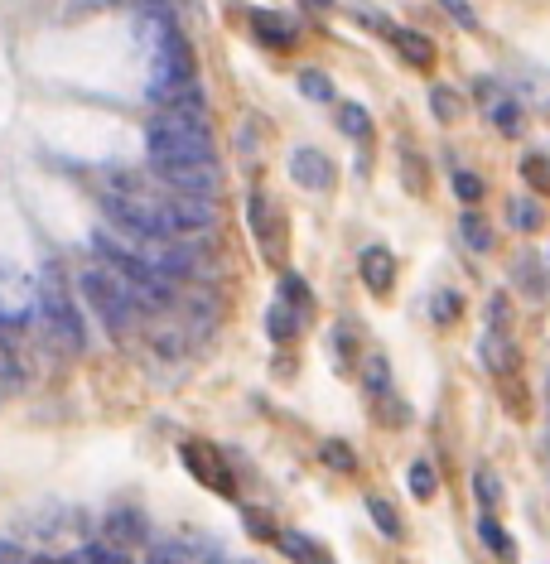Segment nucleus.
<instances>
[{
	"mask_svg": "<svg viewBox=\"0 0 550 564\" xmlns=\"http://www.w3.org/2000/svg\"><path fill=\"white\" fill-rule=\"evenodd\" d=\"M280 295H285V304H290V299H295V304H309V285H304L300 275H285V280H280Z\"/></svg>",
	"mask_w": 550,
	"mask_h": 564,
	"instance_id": "obj_24",
	"label": "nucleus"
},
{
	"mask_svg": "<svg viewBox=\"0 0 550 564\" xmlns=\"http://www.w3.org/2000/svg\"><path fill=\"white\" fill-rule=\"evenodd\" d=\"M454 193H459L464 203H473V198H483V184H478V174H459V179H454Z\"/></svg>",
	"mask_w": 550,
	"mask_h": 564,
	"instance_id": "obj_25",
	"label": "nucleus"
},
{
	"mask_svg": "<svg viewBox=\"0 0 550 564\" xmlns=\"http://www.w3.org/2000/svg\"><path fill=\"white\" fill-rule=\"evenodd\" d=\"M459 227H464V242L473 246V251H488V246H493V232H488V222H483L478 213H464L459 217Z\"/></svg>",
	"mask_w": 550,
	"mask_h": 564,
	"instance_id": "obj_15",
	"label": "nucleus"
},
{
	"mask_svg": "<svg viewBox=\"0 0 550 564\" xmlns=\"http://www.w3.org/2000/svg\"><path fill=\"white\" fill-rule=\"evenodd\" d=\"M160 217H165L169 237H179V232H213L218 227V203L213 198H193V193H169L165 203H160Z\"/></svg>",
	"mask_w": 550,
	"mask_h": 564,
	"instance_id": "obj_4",
	"label": "nucleus"
},
{
	"mask_svg": "<svg viewBox=\"0 0 550 564\" xmlns=\"http://www.w3.org/2000/svg\"><path fill=\"white\" fill-rule=\"evenodd\" d=\"M39 314H44V323H49V333H54L63 348L83 352L87 333H83V314H78V304L68 299V290L54 280V270L44 275V290H39Z\"/></svg>",
	"mask_w": 550,
	"mask_h": 564,
	"instance_id": "obj_3",
	"label": "nucleus"
},
{
	"mask_svg": "<svg viewBox=\"0 0 550 564\" xmlns=\"http://www.w3.org/2000/svg\"><path fill=\"white\" fill-rule=\"evenodd\" d=\"M362 280H367V290L391 295V285H396V256L386 246H367L362 251Z\"/></svg>",
	"mask_w": 550,
	"mask_h": 564,
	"instance_id": "obj_6",
	"label": "nucleus"
},
{
	"mask_svg": "<svg viewBox=\"0 0 550 564\" xmlns=\"http://www.w3.org/2000/svg\"><path fill=\"white\" fill-rule=\"evenodd\" d=\"M396 49L411 58L415 68H430V63H435V44H430L425 34H415V29H396Z\"/></svg>",
	"mask_w": 550,
	"mask_h": 564,
	"instance_id": "obj_9",
	"label": "nucleus"
},
{
	"mask_svg": "<svg viewBox=\"0 0 550 564\" xmlns=\"http://www.w3.org/2000/svg\"><path fill=\"white\" fill-rule=\"evenodd\" d=\"M300 87L304 97H314V102H333V82L324 73H300Z\"/></svg>",
	"mask_w": 550,
	"mask_h": 564,
	"instance_id": "obj_19",
	"label": "nucleus"
},
{
	"mask_svg": "<svg viewBox=\"0 0 550 564\" xmlns=\"http://www.w3.org/2000/svg\"><path fill=\"white\" fill-rule=\"evenodd\" d=\"M275 545H280V555H290L295 564H319V560H324V555H319V545H314L309 536H300V531H280Z\"/></svg>",
	"mask_w": 550,
	"mask_h": 564,
	"instance_id": "obj_8",
	"label": "nucleus"
},
{
	"mask_svg": "<svg viewBox=\"0 0 550 564\" xmlns=\"http://www.w3.org/2000/svg\"><path fill=\"white\" fill-rule=\"evenodd\" d=\"M271 338H280V343H285V338H295V328H300V314H290V304H275L271 309Z\"/></svg>",
	"mask_w": 550,
	"mask_h": 564,
	"instance_id": "obj_16",
	"label": "nucleus"
},
{
	"mask_svg": "<svg viewBox=\"0 0 550 564\" xmlns=\"http://www.w3.org/2000/svg\"><path fill=\"white\" fill-rule=\"evenodd\" d=\"M324 463L343 468V473H353V468H358V458L348 454V444H324Z\"/></svg>",
	"mask_w": 550,
	"mask_h": 564,
	"instance_id": "obj_23",
	"label": "nucleus"
},
{
	"mask_svg": "<svg viewBox=\"0 0 550 564\" xmlns=\"http://www.w3.org/2000/svg\"><path fill=\"white\" fill-rule=\"evenodd\" d=\"M411 492L420 502L435 497V468H430V463H411Z\"/></svg>",
	"mask_w": 550,
	"mask_h": 564,
	"instance_id": "obj_18",
	"label": "nucleus"
},
{
	"mask_svg": "<svg viewBox=\"0 0 550 564\" xmlns=\"http://www.w3.org/2000/svg\"><path fill=\"white\" fill-rule=\"evenodd\" d=\"M111 536L116 540H140L145 536V526H140L136 511H116V516H111Z\"/></svg>",
	"mask_w": 550,
	"mask_h": 564,
	"instance_id": "obj_17",
	"label": "nucleus"
},
{
	"mask_svg": "<svg viewBox=\"0 0 550 564\" xmlns=\"http://www.w3.org/2000/svg\"><path fill=\"white\" fill-rule=\"evenodd\" d=\"M430 102H435V116H440V121H454V116H459V97H454L449 87H435Z\"/></svg>",
	"mask_w": 550,
	"mask_h": 564,
	"instance_id": "obj_21",
	"label": "nucleus"
},
{
	"mask_svg": "<svg viewBox=\"0 0 550 564\" xmlns=\"http://www.w3.org/2000/svg\"><path fill=\"white\" fill-rule=\"evenodd\" d=\"M478 540H483V545L493 550L497 560H512V540L502 536V526H497L493 511H483V516H478Z\"/></svg>",
	"mask_w": 550,
	"mask_h": 564,
	"instance_id": "obj_10",
	"label": "nucleus"
},
{
	"mask_svg": "<svg viewBox=\"0 0 550 564\" xmlns=\"http://www.w3.org/2000/svg\"><path fill=\"white\" fill-rule=\"evenodd\" d=\"M367 511H372V521L382 526V536H386V540L401 536V516H396V507H391L386 497H367Z\"/></svg>",
	"mask_w": 550,
	"mask_h": 564,
	"instance_id": "obj_13",
	"label": "nucleus"
},
{
	"mask_svg": "<svg viewBox=\"0 0 550 564\" xmlns=\"http://www.w3.org/2000/svg\"><path fill=\"white\" fill-rule=\"evenodd\" d=\"M304 5H309V10H329L333 0H304Z\"/></svg>",
	"mask_w": 550,
	"mask_h": 564,
	"instance_id": "obj_29",
	"label": "nucleus"
},
{
	"mask_svg": "<svg viewBox=\"0 0 550 564\" xmlns=\"http://www.w3.org/2000/svg\"><path fill=\"white\" fill-rule=\"evenodd\" d=\"M507 222H512L517 232H536V227H541V203H536V198H512V203H507Z\"/></svg>",
	"mask_w": 550,
	"mask_h": 564,
	"instance_id": "obj_11",
	"label": "nucleus"
},
{
	"mask_svg": "<svg viewBox=\"0 0 550 564\" xmlns=\"http://www.w3.org/2000/svg\"><path fill=\"white\" fill-rule=\"evenodd\" d=\"M174 193H193V198H218V164H179V169H165L160 174Z\"/></svg>",
	"mask_w": 550,
	"mask_h": 564,
	"instance_id": "obj_5",
	"label": "nucleus"
},
{
	"mask_svg": "<svg viewBox=\"0 0 550 564\" xmlns=\"http://www.w3.org/2000/svg\"><path fill=\"white\" fill-rule=\"evenodd\" d=\"M247 213H251V227H256V232H261V242L271 246L275 251V227H271V203H266V198H261V193H256V198H251L247 203Z\"/></svg>",
	"mask_w": 550,
	"mask_h": 564,
	"instance_id": "obj_14",
	"label": "nucleus"
},
{
	"mask_svg": "<svg viewBox=\"0 0 550 564\" xmlns=\"http://www.w3.org/2000/svg\"><path fill=\"white\" fill-rule=\"evenodd\" d=\"M473 492H478V502H483L488 511H493L497 497H502V492H497V478H493V473H483V468L473 473Z\"/></svg>",
	"mask_w": 550,
	"mask_h": 564,
	"instance_id": "obj_20",
	"label": "nucleus"
},
{
	"mask_svg": "<svg viewBox=\"0 0 550 564\" xmlns=\"http://www.w3.org/2000/svg\"><path fill=\"white\" fill-rule=\"evenodd\" d=\"M83 560H87V564H126L121 555H116V550H107V545H87Z\"/></svg>",
	"mask_w": 550,
	"mask_h": 564,
	"instance_id": "obj_27",
	"label": "nucleus"
},
{
	"mask_svg": "<svg viewBox=\"0 0 550 564\" xmlns=\"http://www.w3.org/2000/svg\"><path fill=\"white\" fill-rule=\"evenodd\" d=\"M319 564H329V560H319Z\"/></svg>",
	"mask_w": 550,
	"mask_h": 564,
	"instance_id": "obj_30",
	"label": "nucleus"
},
{
	"mask_svg": "<svg viewBox=\"0 0 550 564\" xmlns=\"http://www.w3.org/2000/svg\"><path fill=\"white\" fill-rule=\"evenodd\" d=\"M145 150H150L155 174H165V169H179V164L213 160V135H208V121L160 111V116L150 121V131H145Z\"/></svg>",
	"mask_w": 550,
	"mask_h": 564,
	"instance_id": "obj_1",
	"label": "nucleus"
},
{
	"mask_svg": "<svg viewBox=\"0 0 550 564\" xmlns=\"http://www.w3.org/2000/svg\"><path fill=\"white\" fill-rule=\"evenodd\" d=\"M444 10L454 15V25H464V29H478V10L468 5V0H440Z\"/></svg>",
	"mask_w": 550,
	"mask_h": 564,
	"instance_id": "obj_22",
	"label": "nucleus"
},
{
	"mask_svg": "<svg viewBox=\"0 0 550 564\" xmlns=\"http://www.w3.org/2000/svg\"><path fill=\"white\" fill-rule=\"evenodd\" d=\"M435 319H459V295L454 290H444L440 299H435V309H430Z\"/></svg>",
	"mask_w": 550,
	"mask_h": 564,
	"instance_id": "obj_26",
	"label": "nucleus"
},
{
	"mask_svg": "<svg viewBox=\"0 0 550 564\" xmlns=\"http://www.w3.org/2000/svg\"><path fill=\"white\" fill-rule=\"evenodd\" d=\"M497 126H502V131H517V111H512V107H497Z\"/></svg>",
	"mask_w": 550,
	"mask_h": 564,
	"instance_id": "obj_28",
	"label": "nucleus"
},
{
	"mask_svg": "<svg viewBox=\"0 0 550 564\" xmlns=\"http://www.w3.org/2000/svg\"><path fill=\"white\" fill-rule=\"evenodd\" d=\"M78 290H83V299L97 309V319L107 323L111 333H126L131 328V295H126V280L116 275V270H107V266H92V270H83L78 275Z\"/></svg>",
	"mask_w": 550,
	"mask_h": 564,
	"instance_id": "obj_2",
	"label": "nucleus"
},
{
	"mask_svg": "<svg viewBox=\"0 0 550 564\" xmlns=\"http://www.w3.org/2000/svg\"><path fill=\"white\" fill-rule=\"evenodd\" d=\"M338 126H343V135H353V140H367V135H372V116H367L358 102H343V107H338Z\"/></svg>",
	"mask_w": 550,
	"mask_h": 564,
	"instance_id": "obj_12",
	"label": "nucleus"
},
{
	"mask_svg": "<svg viewBox=\"0 0 550 564\" xmlns=\"http://www.w3.org/2000/svg\"><path fill=\"white\" fill-rule=\"evenodd\" d=\"M290 169H295V179H300L304 188H329L333 184L329 155H319V150H309V145H300V150L290 155Z\"/></svg>",
	"mask_w": 550,
	"mask_h": 564,
	"instance_id": "obj_7",
	"label": "nucleus"
}]
</instances>
